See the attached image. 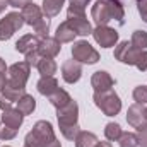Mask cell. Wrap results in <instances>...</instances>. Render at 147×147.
<instances>
[{"label": "cell", "mask_w": 147, "mask_h": 147, "mask_svg": "<svg viewBox=\"0 0 147 147\" xmlns=\"http://www.w3.org/2000/svg\"><path fill=\"white\" fill-rule=\"evenodd\" d=\"M0 108H2L3 111L9 110V108H12V101H10V99L2 92V91H0Z\"/></svg>", "instance_id": "31"}, {"label": "cell", "mask_w": 147, "mask_h": 147, "mask_svg": "<svg viewBox=\"0 0 147 147\" xmlns=\"http://www.w3.org/2000/svg\"><path fill=\"white\" fill-rule=\"evenodd\" d=\"M65 0H43V12L48 16V17H53L60 12L62 5H63Z\"/></svg>", "instance_id": "23"}, {"label": "cell", "mask_w": 147, "mask_h": 147, "mask_svg": "<svg viewBox=\"0 0 147 147\" xmlns=\"http://www.w3.org/2000/svg\"><path fill=\"white\" fill-rule=\"evenodd\" d=\"M132 46L137 50H146L147 48V33L146 31H135L132 34Z\"/></svg>", "instance_id": "25"}, {"label": "cell", "mask_w": 147, "mask_h": 147, "mask_svg": "<svg viewBox=\"0 0 147 147\" xmlns=\"http://www.w3.org/2000/svg\"><path fill=\"white\" fill-rule=\"evenodd\" d=\"M80 74H82V69L80 65L77 63V60H69L62 65V75L63 79L69 82V84H74L80 79Z\"/></svg>", "instance_id": "13"}, {"label": "cell", "mask_w": 147, "mask_h": 147, "mask_svg": "<svg viewBox=\"0 0 147 147\" xmlns=\"http://www.w3.org/2000/svg\"><path fill=\"white\" fill-rule=\"evenodd\" d=\"M115 58L123 62V63L135 65L139 70L147 69V51L134 48L132 43H128V41H123L115 48Z\"/></svg>", "instance_id": "2"}, {"label": "cell", "mask_w": 147, "mask_h": 147, "mask_svg": "<svg viewBox=\"0 0 147 147\" xmlns=\"http://www.w3.org/2000/svg\"><path fill=\"white\" fill-rule=\"evenodd\" d=\"M7 72V67H5V62L0 58V74H5Z\"/></svg>", "instance_id": "38"}, {"label": "cell", "mask_w": 147, "mask_h": 147, "mask_svg": "<svg viewBox=\"0 0 147 147\" xmlns=\"http://www.w3.org/2000/svg\"><path fill=\"white\" fill-rule=\"evenodd\" d=\"M146 116H147V110H146Z\"/></svg>", "instance_id": "41"}, {"label": "cell", "mask_w": 147, "mask_h": 147, "mask_svg": "<svg viewBox=\"0 0 147 147\" xmlns=\"http://www.w3.org/2000/svg\"><path fill=\"white\" fill-rule=\"evenodd\" d=\"M55 139L53 128L48 121H38L34 128L26 135V147H45Z\"/></svg>", "instance_id": "3"}, {"label": "cell", "mask_w": 147, "mask_h": 147, "mask_svg": "<svg viewBox=\"0 0 147 147\" xmlns=\"http://www.w3.org/2000/svg\"><path fill=\"white\" fill-rule=\"evenodd\" d=\"M121 134L123 132H121V128H120L118 123H108L106 128H105V135H106L108 140H118Z\"/></svg>", "instance_id": "27"}, {"label": "cell", "mask_w": 147, "mask_h": 147, "mask_svg": "<svg viewBox=\"0 0 147 147\" xmlns=\"http://www.w3.org/2000/svg\"><path fill=\"white\" fill-rule=\"evenodd\" d=\"M89 2H91V0H70V3L79 5V7H82V9H86V5H87Z\"/></svg>", "instance_id": "35"}, {"label": "cell", "mask_w": 147, "mask_h": 147, "mask_svg": "<svg viewBox=\"0 0 147 147\" xmlns=\"http://www.w3.org/2000/svg\"><path fill=\"white\" fill-rule=\"evenodd\" d=\"M48 99H50V103H51V105H53L57 110H58V108H63V106H67V105L72 101V99H70V96H69V94H67L63 89H58V91H57V92H53V94H51Z\"/></svg>", "instance_id": "21"}, {"label": "cell", "mask_w": 147, "mask_h": 147, "mask_svg": "<svg viewBox=\"0 0 147 147\" xmlns=\"http://www.w3.org/2000/svg\"><path fill=\"white\" fill-rule=\"evenodd\" d=\"M96 147H111V144H110V142H98Z\"/></svg>", "instance_id": "39"}, {"label": "cell", "mask_w": 147, "mask_h": 147, "mask_svg": "<svg viewBox=\"0 0 147 147\" xmlns=\"http://www.w3.org/2000/svg\"><path fill=\"white\" fill-rule=\"evenodd\" d=\"M22 17H24V22L29 24V26H33V29L36 31L38 34L45 36V34L48 33V29H50V21L43 16L41 9H39L38 5L29 3L28 7H24V9H22Z\"/></svg>", "instance_id": "5"}, {"label": "cell", "mask_w": 147, "mask_h": 147, "mask_svg": "<svg viewBox=\"0 0 147 147\" xmlns=\"http://www.w3.org/2000/svg\"><path fill=\"white\" fill-rule=\"evenodd\" d=\"M137 5H139V12L142 19L147 22V0H137Z\"/></svg>", "instance_id": "32"}, {"label": "cell", "mask_w": 147, "mask_h": 147, "mask_svg": "<svg viewBox=\"0 0 147 147\" xmlns=\"http://www.w3.org/2000/svg\"><path fill=\"white\" fill-rule=\"evenodd\" d=\"M22 118H24V115H22L19 110L9 108V110L3 111V115H2V123H5L7 127L17 130V128L21 127V123H22Z\"/></svg>", "instance_id": "18"}, {"label": "cell", "mask_w": 147, "mask_h": 147, "mask_svg": "<svg viewBox=\"0 0 147 147\" xmlns=\"http://www.w3.org/2000/svg\"><path fill=\"white\" fill-rule=\"evenodd\" d=\"M45 147H62V146H60V142H58L57 139H53V140H51L50 144H46Z\"/></svg>", "instance_id": "37"}, {"label": "cell", "mask_w": 147, "mask_h": 147, "mask_svg": "<svg viewBox=\"0 0 147 147\" xmlns=\"http://www.w3.org/2000/svg\"><path fill=\"white\" fill-rule=\"evenodd\" d=\"M92 19L96 21L98 26H106L110 21H118L120 24H123V7L120 3V0H98L92 5L91 10Z\"/></svg>", "instance_id": "1"}, {"label": "cell", "mask_w": 147, "mask_h": 147, "mask_svg": "<svg viewBox=\"0 0 147 147\" xmlns=\"http://www.w3.org/2000/svg\"><path fill=\"white\" fill-rule=\"evenodd\" d=\"M118 142H120V147H137L139 146V137H137L135 134L125 132V134L120 135Z\"/></svg>", "instance_id": "26"}, {"label": "cell", "mask_w": 147, "mask_h": 147, "mask_svg": "<svg viewBox=\"0 0 147 147\" xmlns=\"http://www.w3.org/2000/svg\"><path fill=\"white\" fill-rule=\"evenodd\" d=\"M74 38H75V31L70 28V24H69L67 21L62 22V24L58 26L57 33H55V39H57L58 43H70Z\"/></svg>", "instance_id": "19"}, {"label": "cell", "mask_w": 147, "mask_h": 147, "mask_svg": "<svg viewBox=\"0 0 147 147\" xmlns=\"http://www.w3.org/2000/svg\"><path fill=\"white\" fill-rule=\"evenodd\" d=\"M94 103L106 116H115L118 111L121 110V101H120L118 94L115 91H111V89L96 91L94 92Z\"/></svg>", "instance_id": "4"}, {"label": "cell", "mask_w": 147, "mask_h": 147, "mask_svg": "<svg viewBox=\"0 0 147 147\" xmlns=\"http://www.w3.org/2000/svg\"><path fill=\"white\" fill-rule=\"evenodd\" d=\"M5 84H7V79H5V74H0V91L5 87Z\"/></svg>", "instance_id": "36"}, {"label": "cell", "mask_w": 147, "mask_h": 147, "mask_svg": "<svg viewBox=\"0 0 147 147\" xmlns=\"http://www.w3.org/2000/svg\"><path fill=\"white\" fill-rule=\"evenodd\" d=\"M62 43H58L55 38H45L43 41H39V46H38V51L41 53L43 58H53L58 55L60 51V46Z\"/></svg>", "instance_id": "12"}, {"label": "cell", "mask_w": 147, "mask_h": 147, "mask_svg": "<svg viewBox=\"0 0 147 147\" xmlns=\"http://www.w3.org/2000/svg\"><path fill=\"white\" fill-rule=\"evenodd\" d=\"M9 2V5H12V7H21V9H24V7H28L29 3H33V0H7Z\"/></svg>", "instance_id": "33"}, {"label": "cell", "mask_w": 147, "mask_h": 147, "mask_svg": "<svg viewBox=\"0 0 147 147\" xmlns=\"http://www.w3.org/2000/svg\"><path fill=\"white\" fill-rule=\"evenodd\" d=\"M41 58H43V57H41V53H39L38 50H34V51H31V53L26 55V62H28L29 65H33V67H36Z\"/></svg>", "instance_id": "30"}, {"label": "cell", "mask_w": 147, "mask_h": 147, "mask_svg": "<svg viewBox=\"0 0 147 147\" xmlns=\"http://www.w3.org/2000/svg\"><path fill=\"white\" fill-rule=\"evenodd\" d=\"M36 69L39 70V74L45 77V75H53L57 72V63L51 60V58H41L39 63L36 65Z\"/></svg>", "instance_id": "24"}, {"label": "cell", "mask_w": 147, "mask_h": 147, "mask_svg": "<svg viewBox=\"0 0 147 147\" xmlns=\"http://www.w3.org/2000/svg\"><path fill=\"white\" fill-rule=\"evenodd\" d=\"M98 137L91 132H79L75 137V147H96Z\"/></svg>", "instance_id": "20"}, {"label": "cell", "mask_w": 147, "mask_h": 147, "mask_svg": "<svg viewBox=\"0 0 147 147\" xmlns=\"http://www.w3.org/2000/svg\"><path fill=\"white\" fill-rule=\"evenodd\" d=\"M91 84H92L94 91H106V89H111V87H113L115 80H113V77H111L108 72L99 70V72H96L92 75Z\"/></svg>", "instance_id": "14"}, {"label": "cell", "mask_w": 147, "mask_h": 147, "mask_svg": "<svg viewBox=\"0 0 147 147\" xmlns=\"http://www.w3.org/2000/svg\"><path fill=\"white\" fill-rule=\"evenodd\" d=\"M67 22L70 24V28L75 31V34L87 36V34H91V33H92V28H91L89 21L86 19V16H82V17H69V19H67Z\"/></svg>", "instance_id": "16"}, {"label": "cell", "mask_w": 147, "mask_h": 147, "mask_svg": "<svg viewBox=\"0 0 147 147\" xmlns=\"http://www.w3.org/2000/svg\"><path fill=\"white\" fill-rule=\"evenodd\" d=\"M77 103L75 101H70L67 106L63 108H58V123H60V130L63 128H69V127H74L77 125Z\"/></svg>", "instance_id": "9"}, {"label": "cell", "mask_w": 147, "mask_h": 147, "mask_svg": "<svg viewBox=\"0 0 147 147\" xmlns=\"http://www.w3.org/2000/svg\"><path fill=\"white\" fill-rule=\"evenodd\" d=\"M139 146L142 147H147V128H144L139 135Z\"/></svg>", "instance_id": "34"}, {"label": "cell", "mask_w": 147, "mask_h": 147, "mask_svg": "<svg viewBox=\"0 0 147 147\" xmlns=\"http://www.w3.org/2000/svg\"><path fill=\"white\" fill-rule=\"evenodd\" d=\"M92 36H94V39H96L103 48L115 46V43L118 41V33H116L115 29L108 28V26H98V28L92 31Z\"/></svg>", "instance_id": "11"}, {"label": "cell", "mask_w": 147, "mask_h": 147, "mask_svg": "<svg viewBox=\"0 0 147 147\" xmlns=\"http://www.w3.org/2000/svg\"><path fill=\"white\" fill-rule=\"evenodd\" d=\"M34 108H36V101H34V98L29 96V94H24V96L17 101V110L21 111L22 115H29V113H33Z\"/></svg>", "instance_id": "22"}, {"label": "cell", "mask_w": 147, "mask_h": 147, "mask_svg": "<svg viewBox=\"0 0 147 147\" xmlns=\"http://www.w3.org/2000/svg\"><path fill=\"white\" fill-rule=\"evenodd\" d=\"M134 99H135L139 105H146L147 103V87L146 86L135 87V91H134Z\"/></svg>", "instance_id": "28"}, {"label": "cell", "mask_w": 147, "mask_h": 147, "mask_svg": "<svg viewBox=\"0 0 147 147\" xmlns=\"http://www.w3.org/2000/svg\"><path fill=\"white\" fill-rule=\"evenodd\" d=\"M127 120L128 123L137 128L139 132H142L144 128H147V116H146V110L142 108V105L135 103L128 108V113H127Z\"/></svg>", "instance_id": "10"}, {"label": "cell", "mask_w": 147, "mask_h": 147, "mask_svg": "<svg viewBox=\"0 0 147 147\" xmlns=\"http://www.w3.org/2000/svg\"><path fill=\"white\" fill-rule=\"evenodd\" d=\"M38 91H39L43 96H48V98H50L53 92L58 91V82H57V79H55L53 75H45V77H41L39 82H38Z\"/></svg>", "instance_id": "17"}, {"label": "cell", "mask_w": 147, "mask_h": 147, "mask_svg": "<svg viewBox=\"0 0 147 147\" xmlns=\"http://www.w3.org/2000/svg\"><path fill=\"white\" fill-rule=\"evenodd\" d=\"M29 63L28 62H19V63H14L10 69H9V79L7 82L10 86H16V87H21L24 89L26 86V80L29 77Z\"/></svg>", "instance_id": "8"}, {"label": "cell", "mask_w": 147, "mask_h": 147, "mask_svg": "<svg viewBox=\"0 0 147 147\" xmlns=\"http://www.w3.org/2000/svg\"><path fill=\"white\" fill-rule=\"evenodd\" d=\"M74 60L82 63H96L99 60V53L87 43V41H77L72 46Z\"/></svg>", "instance_id": "7"}, {"label": "cell", "mask_w": 147, "mask_h": 147, "mask_svg": "<svg viewBox=\"0 0 147 147\" xmlns=\"http://www.w3.org/2000/svg\"><path fill=\"white\" fill-rule=\"evenodd\" d=\"M7 3H9L7 0H0V12H2V10H3V9L7 7Z\"/></svg>", "instance_id": "40"}, {"label": "cell", "mask_w": 147, "mask_h": 147, "mask_svg": "<svg viewBox=\"0 0 147 147\" xmlns=\"http://www.w3.org/2000/svg\"><path fill=\"white\" fill-rule=\"evenodd\" d=\"M5 147H7V146H5Z\"/></svg>", "instance_id": "42"}, {"label": "cell", "mask_w": 147, "mask_h": 147, "mask_svg": "<svg viewBox=\"0 0 147 147\" xmlns=\"http://www.w3.org/2000/svg\"><path fill=\"white\" fill-rule=\"evenodd\" d=\"M38 46H39V39L34 34H26V36H22L16 43V50L21 51V53H24V55L38 50Z\"/></svg>", "instance_id": "15"}, {"label": "cell", "mask_w": 147, "mask_h": 147, "mask_svg": "<svg viewBox=\"0 0 147 147\" xmlns=\"http://www.w3.org/2000/svg\"><path fill=\"white\" fill-rule=\"evenodd\" d=\"M24 24V17L19 12H10L3 19H0V39L5 41L12 36L21 26Z\"/></svg>", "instance_id": "6"}, {"label": "cell", "mask_w": 147, "mask_h": 147, "mask_svg": "<svg viewBox=\"0 0 147 147\" xmlns=\"http://www.w3.org/2000/svg\"><path fill=\"white\" fill-rule=\"evenodd\" d=\"M16 134H17L16 128H10L5 123H0V139L2 140H10V139L16 137Z\"/></svg>", "instance_id": "29"}]
</instances>
